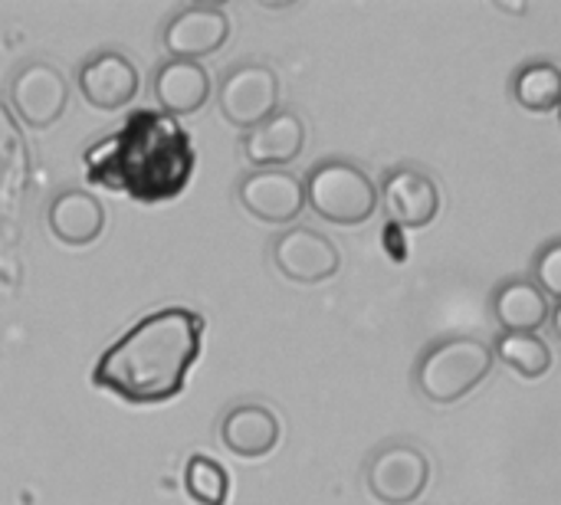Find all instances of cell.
Masks as SVG:
<instances>
[{"instance_id":"cell-20","label":"cell","mask_w":561,"mask_h":505,"mask_svg":"<svg viewBox=\"0 0 561 505\" xmlns=\"http://www.w3.org/2000/svg\"><path fill=\"white\" fill-rule=\"evenodd\" d=\"M184 490L197 505H227L230 473L217 460L197 454L184 463Z\"/></svg>"},{"instance_id":"cell-2","label":"cell","mask_w":561,"mask_h":505,"mask_svg":"<svg viewBox=\"0 0 561 505\" xmlns=\"http://www.w3.org/2000/svg\"><path fill=\"white\" fill-rule=\"evenodd\" d=\"M201 312L184 306L158 309L102 352L92 385L125 404H164L184 391V381L201 358Z\"/></svg>"},{"instance_id":"cell-12","label":"cell","mask_w":561,"mask_h":505,"mask_svg":"<svg viewBox=\"0 0 561 505\" xmlns=\"http://www.w3.org/2000/svg\"><path fill=\"white\" fill-rule=\"evenodd\" d=\"M76 89L95 112H118L135 102L141 76L122 49H99L79 66Z\"/></svg>"},{"instance_id":"cell-13","label":"cell","mask_w":561,"mask_h":505,"mask_svg":"<svg viewBox=\"0 0 561 505\" xmlns=\"http://www.w3.org/2000/svg\"><path fill=\"white\" fill-rule=\"evenodd\" d=\"M240 151L253 171L283 168L306 151V118L293 108H276L270 118L243 131Z\"/></svg>"},{"instance_id":"cell-9","label":"cell","mask_w":561,"mask_h":505,"mask_svg":"<svg viewBox=\"0 0 561 505\" xmlns=\"http://www.w3.org/2000/svg\"><path fill=\"white\" fill-rule=\"evenodd\" d=\"M230 39V13L217 3H187L164 20L161 46L168 59L201 62Z\"/></svg>"},{"instance_id":"cell-19","label":"cell","mask_w":561,"mask_h":505,"mask_svg":"<svg viewBox=\"0 0 561 505\" xmlns=\"http://www.w3.org/2000/svg\"><path fill=\"white\" fill-rule=\"evenodd\" d=\"M493 355H500L526 381L546 378L552 371V361H556L546 338H539V335H510V332H500Z\"/></svg>"},{"instance_id":"cell-10","label":"cell","mask_w":561,"mask_h":505,"mask_svg":"<svg viewBox=\"0 0 561 505\" xmlns=\"http://www.w3.org/2000/svg\"><path fill=\"white\" fill-rule=\"evenodd\" d=\"M237 200L250 217L273 227H286L296 223L306 210V187L302 177L286 168L250 171L237 181Z\"/></svg>"},{"instance_id":"cell-11","label":"cell","mask_w":561,"mask_h":505,"mask_svg":"<svg viewBox=\"0 0 561 505\" xmlns=\"http://www.w3.org/2000/svg\"><path fill=\"white\" fill-rule=\"evenodd\" d=\"M381 207L398 230H424L440 214V187L437 181L414 168L398 164L381 177Z\"/></svg>"},{"instance_id":"cell-18","label":"cell","mask_w":561,"mask_h":505,"mask_svg":"<svg viewBox=\"0 0 561 505\" xmlns=\"http://www.w3.org/2000/svg\"><path fill=\"white\" fill-rule=\"evenodd\" d=\"M510 92L516 99L519 108L536 112V115H549L556 112L561 102V69L549 59H536L516 69Z\"/></svg>"},{"instance_id":"cell-6","label":"cell","mask_w":561,"mask_h":505,"mask_svg":"<svg viewBox=\"0 0 561 505\" xmlns=\"http://www.w3.org/2000/svg\"><path fill=\"white\" fill-rule=\"evenodd\" d=\"M10 105L30 131L53 128L69 108V82L59 66L30 59L10 76Z\"/></svg>"},{"instance_id":"cell-16","label":"cell","mask_w":561,"mask_h":505,"mask_svg":"<svg viewBox=\"0 0 561 505\" xmlns=\"http://www.w3.org/2000/svg\"><path fill=\"white\" fill-rule=\"evenodd\" d=\"M493 319L503 332L510 335H539V329L552 319V299L533 283V279H523V276H513V279H503L496 289H493Z\"/></svg>"},{"instance_id":"cell-3","label":"cell","mask_w":561,"mask_h":505,"mask_svg":"<svg viewBox=\"0 0 561 505\" xmlns=\"http://www.w3.org/2000/svg\"><path fill=\"white\" fill-rule=\"evenodd\" d=\"M493 348L473 335H450L424 348L414 365V385L424 401L450 408L473 394L493 375Z\"/></svg>"},{"instance_id":"cell-4","label":"cell","mask_w":561,"mask_h":505,"mask_svg":"<svg viewBox=\"0 0 561 505\" xmlns=\"http://www.w3.org/2000/svg\"><path fill=\"white\" fill-rule=\"evenodd\" d=\"M306 207L335 227H362L378 210V184L348 158H325L306 177Z\"/></svg>"},{"instance_id":"cell-5","label":"cell","mask_w":561,"mask_h":505,"mask_svg":"<svg viewBox=\"0 0 561 505\" xmlns=\"http://www.w3.org/2000/svg\"><path fill=\"white\" fill-rule=\"evenodd\" d=\"M365 486L381 505H414L431 486V460L411 440H388L368 457Z\"/></svg>"},{"instance_id":"cell-8","label":"cell","mask_w":561,"mask_h":505,"mask_svg":"<svg viewBox=\"0 0 561 505\" xmlns=\"http://www.w3.org/2000/svg\"><path fill=\"white\" fill-rule=\"evenodd\" d=\"M270 260L276 273L296 286H322L342 269L339 246L312 227H286L270 243Z\"/></svg>"},{"instance_id":"cell-21","label":"cell","mask_w":561,"mask_h":505,"mask_svg":"<svg viewBox=\"0 0 561 505\" xmlns=\"http://www.w3.org/2000/svg\"><path fill=\"white\" fill-rule=\"evenodd\" d=\"M533 269H536V279H533V283L556 302L561 296V240H549V243L536 253Z\"/></svg>"},{"instance_id":"cell-1","label":"cell","mask_w":561,"mask_h":505,"mask_svg":"<svg viewBox=\"0 0 561 505\" xmlns=\"http://www.w3.org/2000/svg\"><path fill=\"white\" fill-rule=\"evenodd\" d=\"M85 181L141 204H164L187 191L197 151L184 125L158 108L131 112L118 131L82 151Z\"/></svg>"},{"instance_id":"cell-7","label":"cell","mask_w":561,"mask_h":505,"mask_svg":"<svg viewBox=\"0 0 561 505\" xmlns=\"http://www.w3.org/2000/svg\"><path fill=\"white\" fill-rule=\"evenodd\" d=\"M220 115L240 128L250 131L263 118H270L279 108V76L266 62H240L224 72L217 89Z\"/></svg>"},{"instance_id":"cell-17","label":"cell","mask_w":561,"mask_h":505,"mask_svg":"<svg viewBox=\"0 0 561 505\" xmlns=\"http://www.w3.org/2000/svg\"><path fill=\"white\" fill-rule=\"evenodd\" d=\"M49 233L66 246H89L105 230V207L95 194L82 187H66L49 200L46 210Z\"/></svg>"},{"instance_id":"cell-14","label":"cell","mask_w":561,"mask_h":505,"mask_svg":"<svg viewBox=\"0 0 561 505\" xmlns=\"http://www.w3.org/2000/svg\"><path fill=\"white\" fill-rule=\"evenodd\" d=\"M279 437H283L279 414L266 404L243 401L220 417V444L240 460L270 457L279 447Z\"/></svg>"},{"instance_id":"cell-15","label":"cell","mask_w":561,"mask_h":505,"mask_svg":"<svg viewBox=\"0 0 561 505\" xmlns=\"http://www.w3.org/2000/svg\"><path fill=\"white\" fill-rule=\"evenodd\" d=\"M151 92L158 102V112L178 118V115H197L214 92L210 72L201 62L191 59H164L154 69Z\"/></svg>"}]
</instances>
